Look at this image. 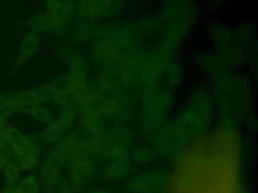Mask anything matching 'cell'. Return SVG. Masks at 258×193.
Instances as JSON below:
<instances>
[{"instance_id":"cell-1","label":"cell","mask_w":258,"mask_h":193,"mask_svg":"<svg viewBox=\"0 0 258 193\" xmlns=\"http://www.w3.org/2000/svg\"><path fill=\"white\" fill-rule=\"evenodd\" d=\"M205 35L208 49L222 63L235 69H256L257 33L253 21H245L232 28L212 21L205 27Z\"/></svg>"},{"instance_id":"cell-2","label":"cell","mask_w":258,"mask_h":193,"mask_svg":"<svg viewBox=\"0 0 258 193\" xmlns=\"http://www.w3.org/2000/svg\"><path fill=\"white\" fill-rule=\"evenodd\" d=\"M157 15L161 31L157 51L169 58L179 57L202 18L199 0H159Z\"/></svg>"},{"instance_id":"cell-3","label":"cell","mask_w":258,"mask_h":193,"mask_svg":"<svg viewBox=\"0 0 258 193\" xmlns=\"http://www.w3.org/2000/svg\"><path fill=\"white\" fill-rule=\"evenodd\" d=\"M77 18V0H43V10L28 18V30L66 38Z\"/></svg>"},{"instance_id":"cell-4","label":"cell","mask_w":258,"mask_h":193,"mask_svg":"<svg viewBox=\"0 0 258 193\" xmlns=\"http://www.w3.org/2000/svg\"><path fill=\"white\" fill-rule=\"evenodd\" d=\"M133 0H77V18L101 24L123 20Z\"/></svg>"},{"instance_id":"cell-5","label":"cell","mask_w":258,"mask_h":193,"mask_svg":"<svg viewBox=\"0 0 258 193\" xmlns=\"http://www.w3.org/2000/svg\"><path fill=\"white\" fill-rule=\"evenodd\" d=\"M76 118V110L72 105L60 107L53 119L42 128L38 135L39 141L44 146H53L71 133Z\"/></svg>"},{"instance_id":"cell-6","label":"cell","mask_w":258,"mask_h":193,"mask_svg":"<svg viewBox=\"0 0 258 193\" xmlns=\"http://www.w3.org/2000/svg\"><path fill=\"white\" fill-rule=\"evenodd\" d=\"M36 170L43 192L53 193L57 185L64 179L62 164L49 154L42 158Z\"/></svg>"},{"instance_id":"cell-7","label":"cell","mask_w":258,"mask_h":193,"mask_svg":"<svg viewBox=\"0 0 258 193\" xmlns=\"http://www.w3.org/2000/svg\"><path fill=\"white\" fill-rule=\"evenodd\" d=\"M99 25L87 20L76 18L66 35V42L81 48L85 45L87 46L96 36Z\"/></svg>"},{"instance_id":"cell-8","label":"cell","mask_w":258,"mask_h":193,"mask_svg":"<svg viewBox=\"0 0 258 193\" xmlns=\"http://www.w3.org/2000/svg\"><path fill=\"white\" fill-rule=\"evenodd\" d=\"M41 44V35L31 30H28L25 33L19 42L15 59V67L19 69L31 61L40 50Z\"/></svg>"},{"instance_id":"cell-9","label":"cell","mask_w":258,"mask_h":193,"mask_svg":"<svg viewBox=\"0 0 258 193\" xmlns=\"http://www.w3.org/2000/svg\"><path fill=\"white\" fill-rule=\"evenodd\" d=\"M41 185L35 172H27L13 184L4 185L0 193H42Z\"/></svg>"},{"instance_id":"cell-10","label":"cell","mask_w":258,"mask_h":193,"mask_svg":"<svg viewBox=\"0 0 258 193\" xmlns=\"http://www.w3.org/2000/svg\"><path fill=\"white\" fill-rule=\"evenodd\" d=\"M53 193H77V191L75 187L64 179L57 185Z\"/></svg>"},{"instance_id":"cell-11","label":"cell","mask_w":258,"mask_h":193,"mask_svg":"<svg viewBox=\"0 0 258 193\" xmlns=\"http://www.w3.org/2000/svg\"><path fill=\"white\" fill-rule=\"evenodd\" d=\"M213 7H220L228 3L229 0H207Z\"/></svg>"}]
</instances>
